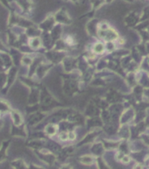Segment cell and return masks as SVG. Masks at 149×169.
<instances>
[{"label":"cell","instance_id":"3957f363","mask_svg":"<svg viewBox=\"0 0 149 169\" xmlns=\"http://www.w3.org/2000/svg\"><path fill=\"white\" fill-rule=\"evenodd\" d=\"M68 138L69 139H71V140H74V139H75L76 138V135H75V133H74V132H69L68 133Z\"/></svg>","mask_w":149,"mask_h":169},{"label":"cell","instance_id":"5b68a950","mask_svg":"<svg viewBox=\"0 0 149 169\" xmlns=\"http://www.w3.org/2000/svg\"><path fill=\"white\" fill-rule=\"evenodd\" d=\"M134 169H142V166L140 164H138L137 166H134Z\"/></svg>","mask_w":149,"mask_h":169},{"label":"cell","instance_id":"6da1fadb","mask_svg":"<svg viewBox=\"0 0 149 169\" xmlns=\"http://www.w3.org/2000/svg\"><path fill=\"white\" fill-rule=\"evenodd\" d=\"M93 51L96 54H102L105 51V46L102 43H96L93 47Z\"/></svg>","mask_w":149,"mask_h":169},{"label":"cell","instance_id":"7a4b0ae2","mask_svg":"<svg viewBox=\"0 0 149 169\" xmlns=\"http://www.w3.org/2000/svg\"><path fill=\"white\" fill-rule=\"evenodd\" d=\"M59 138H60L61 140H66V139H68V133H66V132L61 133Z\"/></svg>","mask_w":149,"mask_h":169},{"label":"cell","instance_id":"277c9868","mask_svg":"<svg viewBox=\"0 0 149 169\" xmlns=\"http://www.w3.org/2000/svg\"><path fill=\"white\" fill-rule=\"evenodd\" d=\"M122 162L123 163H128L129 161H130V157H129V156H124V157L122 158Z\"/></svg>","mask_w":149,"mask_h":169}]
</instances>
